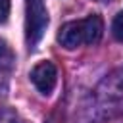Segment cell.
<instances>
[{
	"instance_id": "3957f363",
	"label": "cell",
	"mask_w": 123,
	"mask_h": 123,
	"mask_svg": "<svg viewBox=\"0 0 123 123\" xmlns=\"http://www.w3.org/2000/svg\"><path fill=\"white\" fill-rule=\"evenodd\" d=\"M31 81L33 85L37 86V90L44 96H48L54 86H56V81H58V69L52 62H40L33 67L31 71Z\"/></svg>"
},
{
	"instance_id": "7a4b0ae2",
	"label": "cell",
	"mask_w": 123,
	"mask_h": 123,
	"mask_svg": "<svg viewBox=\"0 0 123 123\" xmlns=\"http://www.w3.org/2000/svg\"><path fill=\"white\" fill-rule=\"evenodd\" d=\"M48 25V12L42 0H27V15H25V38L29 46H35Z\"/></svg>"
},
{
	"instance_id": "6da1fadb",
	"label": "cell",
	"mask_w": 123,
	"mask_h": 123,
	"mask_svg": "<svg viewBox=\"0 0 123 123\" xmlns=\"http://www.w3.org/2000/svg\"><path fill=\"white\" fill-rule=\"evenodd\" d=\"M102 33H104L102 17L88 15L85 19H77V21H69L62 25V29L58 31V42L63 48L73 50L83 44H96L102 38Z\"/></svg>"
},
{
	"instance_id": "277c9868",
	"label": "cell",
	"mask_w": 123,
	"mask_h": 123,
	"mask_svg": "<svg viewBox=\"0 0 123 123\" xmlns=\"http://www.w3.org/2000/svg\"><path fill=\"white\" fill-rule=\"evenodd\" d=\"M15 65V54L12 46L0 38V71H12Z\"/></svg>"
},
{
	"instance_id": "5b68a950",
	"label": "cell",
	"mask_w": 123,
	"mask_h": 123,
	"mask_svg": "<svg viewBox=\"0 0 123 123\" xmlns=\"http://www.w3.org/2000/svg\"><path fill=\"white\" fill-rule=\"evenodd\" d=\"M111 33H113L115 40H119V42L123 44V12H121V13H117V15L113 17V23H111Z\"/></svg>"
},
{
	"instance_id": "8992f818",
	"label": "cell",
	"mask_w": 123,
	"mask_h": 123,
	"mask_svg": "<svg viewBox=\"0 0 123 123\" xmlns=\"http://www.w3.org/2000/svg\"><path fill=\"white\" fill-rule=\"evenodd\" d=\"M10 15V0H0V23H4Z\"/></svg>"
}]
</instances>
